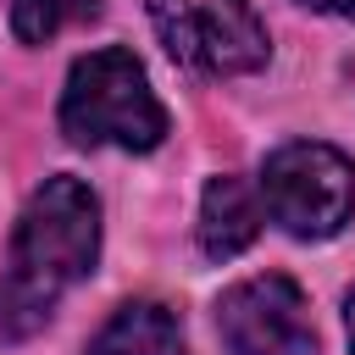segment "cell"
<instances>
[{
	"label": "cell",
	"mask_w": 355,
	"mask_h": 355,
	"mask_svg": "<svg viewBox=\"0 0 355 355\" xmlns=\"http://www.w3.org/2000/svg\"><path fill=\"white\" fill-rule=\"evenodd\" d=\"M94 255H100V200L72 172L44 178L22 205L11 250L0 261V344L33 338L55 316L61 294L94 272Z\"/></svg>",
	"instance_id": "obj_1"
},
{
	"label": "cell",
	"mask_w": 355,
	"mask_h": 355,
	"mask_svg": "<svg viewBox=\"0 0 355 355\" xmlns=\"http://www.w3.org/2000/svg\"><path fill=\"white\" fill-rule=\"evenodd\" d=\"M61 133L83 150H128L144 155L166 139V105L150 89V72L133 50L105 44L72 61L61 89Z\"/></svg>",
	"instance_id": "obj_2"
},
{
	"label": "cell",
	"mask_w": 355,
	"mask_h": 355,
	"mask_svg": "<svg viewBox=\"0 0 355 355\" xmlns=\"http://www.w3.org/2000/svg\"><path fill=\"white\" fill-rule=\"evenodd\" d=\"M261 205L288 239H333L355 216V161L322 139L277 144L261 166Z\"/></svg>",
	"instance_id": "obj_3"
},
{
	"label": "cell",
	"mask_w": 355,
	"mask_h": 355,
	"mask_svg": "<svg viewBox=\"0 0 355 355\" xmlns=\"http://www.w3.org/2000/svg\"><path fill=\"white\" fill-rule=\"evenodd\" d=\"M150 22L166 44L172 61L211 72V78H239L266 67L272 39L266 22L255 17L250 0H144Z\"/></svg>",
	"instance_id": "obj_4"
},
{
	"label": "cell",
	"mask_w": 355,
	"mask_h": 355,
	"mask_svg": "<svg viewBox=\"0 0 355 355\" xmlns=\"http://www.w3.org/2000/svg\"><path fill=\"white\" fill-rule=\"evenodd\" d=\"M216 327L233 355H316V327H311L305 294L283 272L233 283L216 305Z\"/></svg>",
	"instance_id": "obj_5"
},
{
	"label": "cell",
	"mask_w": 355,
	"mask_h": 355,
	"mask_svg": "<svg viewBox=\"0 0 355 355\" xmlns=\"http://www.w3.org/2000/svg\"><path fill=\"white\" fill-rule=\"evenodd\" d=\"M261 233V200L244 189V178H211L200 194V222L194 239L211 261H233L239 250H250Z\"/></svg>",
	"instance_id": "obj_6"
},
{
	"label": "cell",
	"mask_w": 355,
	"mask_h": 355,
	"mask_svg": "<svg viewBox=\"0 0 355 355\" xmlns=\"http://www.w3.org/2000/svg\"><path fill=\"white\" fill-rule=\"evenodd\" d=\"M89 355H183V327L155 300H128L111 311V322L94 333Z\"/></svg>",
	"instance_id": "obj_7"
},
{
	"label": "cell",
	"mask_w": 355,
	"mask_h": 355,
	"mask_svg": "<svg viewBox=\"0 0 355 355\" xmlns=\"http://www.w3.org/2000/svg\"><path fill=\"white\" fill-rule=\"evenodd\" d=\"M100 0H11V33L22 44H50L72 22H89Z\"/></svg>",
	"instance_id": "obj_8"
},
{
	"label": "cell",
	"mask_w": 355,
	"mask_h": 355,
	"mask_svg": "<svg viewBox=\"0 0 355 355\" xmlns=\"http://www.w3.org/2000/svg\"><path fill=\"white\" fill-rule=\"evenodd\" d=\"M300 6H311V11H327V17H349V22H355V0H300Z\"/></svg>",
	"instance_id": "obj_9"
},
{
	"label": "cell",
	"mask_w": 355,
	"mask_h": 355,
	"mask_svg": "<svg viewBox=\"0 0 355 355\" xmlns=\"http://www.w3.org/2000/svg\"><path fill=\"white\" fill-rule=\"evenodd\" d=\"M344 327H349V349H355V288H349V300H344Z\"/></svg>",
	"instance_id": "obj_10"
}]
</instances>
